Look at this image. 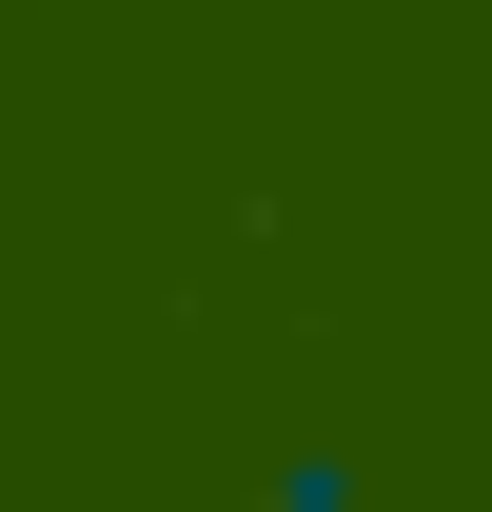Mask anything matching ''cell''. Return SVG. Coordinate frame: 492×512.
<instances>
[{
    "instance_id": "cell-1",
    "label": "cell",
    "mask_w": 492,
    "mask_h": 512,
    "mask_svg": "<svg viewBox=\"0 0 492 512\" xmlns=\"http://www.w3.org/2000/svg\"><path fill=\"white\" fill-rule=\"evenodd\" d=\"M256 512H374V453H276Z\"/></svg>"
}]
</instances>
